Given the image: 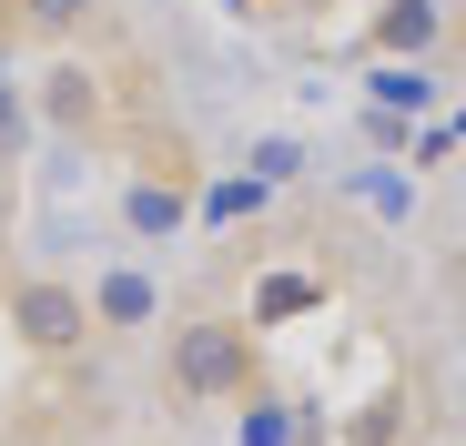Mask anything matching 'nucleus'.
<instances>
[{"mask_svg":"<svg viewBox=\"0 0 466 446\" xmlns=\"http://www.w3.org/2000/svg\"><path fill=\"white\" fill-rule=\"evenodd\" d=\"M325 426L315 416H294L284 396H244V446H315Z\"/></svg>","mask_w":466,"mask_h":446,"instance_id":"obj_8","label":"nucleus"},{"mask_svg":"<svg viewBox=\"0 0 466 446\" xmlns=\"http://www.w3.org/2000/svg\"><path fill=\"white\" fill-rule=\"evenodd\" d=\"M365 92H375V112H426V102H436V82H426L416 61H375Z\"/></svg>","mask_w":466,"mask_h":446,"instance_id":"obj_11","label":"nucleus"},{"mask_svg":"<svg viewBox=\"0 0 466 446\" xmlns=\"http://www.w3.org/2000/svg\"><path fill=\"white\" fill-rule=\"evenodd\" d=\"M456 51H466V21H456Z\"/></svg>","mask_w":466,"mask_h":446,"instance_id":"obj_15","label":"nucleus"},{"mask_svg":"<svg viewBox=\"0 0 466 446\" xmlns=\"http://www.w3.org/2000/svg\"><path fill=\"white\" fill-rule=\"evenodd\" d=\"M31 122H41V112H31V82H11V71H0V163L31 153Z\"/></svg>","mask_w":466,"mask_h":446,"instance_id":"obj_12","label":"nucleus"},{"mask_svg":"<svg viewBox=\"0 0 466 446\" xmlns=\"http://www.w3.org/2000/svg\"><path fill=\"white\" fill-rule=\"evenodd\" d=\"M11 11H21V41H71L102 21V0H11Z\"/></svg>","mask_w":466,"mask_h":446,"instance_id":"obj_10","label":"nucleus"},{"mask_svg":"<svg viewBox=\"0 0 466 446\" xmlns=\"http://www.w3.org/2000/svg\"><path fill=\"white\" fill-rule=\"evenodd\" d=\"M163 386H173L183 406H244V396H254V325H244V315H193V325H173Z\"/></svg>","mask_w":466,"mask_h":446,"instance_id":"obj_1","label":"nucleus"},{"mask_svg":"<svg viewBox=\"0 0 466 446\" xmlns=\"http://www.w3.org/2000/svg\"><path fill=\"white\" fill-rule=\"evenodd\" d=\"M396 436H406V396H375V416H355L345 446H396Z\"/></svg>","mask_w":466,"mask_h":446,"instance_id":"obj_13","label":"nucleus"},{"mask_svg":"<svg viewBox=\"0 0 466 446\" xmlns=\"http://www.w3.org/2000/svg\"><path fill=\"white\" fill-rule=\"evenodd\" d=\"M31 112H41L51 132H102V112H112V102H102V71H92V61H51L41 82H31Z\"/></svg>","mask_w":466,"mask_h":446,"instance_id":"obj_3","label":"nucleus"},{"mask_svg":"<svg viewBox=\"0 0 466 446\" xmlns=\"http://www.w3.org/2000/svg\"><path fill=\"white\" fill-rule=\"evenodd\" d=\"M244 173H264V183H294V173H304V153H294V142H254V153H244Z\"/></svg>","mask_w":466,"mask_h":446,"instance_id":"obj_14","label":"nucleus"},{"mask_svg":"<svg viewBox=\"0 0 466 446\" xmlns=\"http://www.w3.org/2000/svg\"><path fill=\"white\" fill-rule=\"evenodd\" d=\"M0 315H11V335L31 355H71L92 335V294L61 284V274H11V294H0Z\"/></svg>","mask_w":466,"mask_h":446,"instance_id":"obj_2","label":"nucleus"},{"mask_svg":"<svg viewBox=\"0 0 466 446\" xmlns=\"http://www.w3.org/2000/svg\"><path fill=\"white\" fill-rule=\"evenodd\" d=\"M436 41H446V0H385L375 31H365L375 61H416V51H436Z\"/></svg>","mask_w":466,"mask_h":446,"instance_id":"obj_6","label":"nucleus"},{"mask_svg":"<svg viewBox=\"0 0 466 446\" xmlns=\"http://www.w3.org/2000/svg\"><path fill=\"white\" fill-rule=\"evenodd\" d=\"M183 213H193V183H173V173H132V183H122V234H132V244L183 234Z\"/></svg>","mask_w":466,"mask_h":446,"instance_id":"obj_5","label":"nucleus"},{"mask_svg":"<svg viewBox=\"0 0 466 446\" xmlns=\"http://www.w3.org/2000/svg\"><path fill=\"white\" fill-rule=\"evenodd\" d=\"M315 305H325V274H264L254 305H244V325H294V315H315Z\"/></svg>","mask_w":466,"mask_h":446,"instance_id":"obj_7","label":"nucleus"},{"mask_svg":"<svg viewBox=\"0 0 466 446\" xmlns=\"http://www.w3.org/2000/svg\"><path fill=\"white\" fill-rule=\"evenodd\" d=\"M264 203H274L264 173H223V183H203V223H213V234H223V223H254Z\"/></svg>","mask_w":466,"mask_h":446,"instance_id":"obj_9","label":"nucleus"},{"mask_svg":"<svg viewBox=\"0 0 466 446\" xmlns=\"http://www.w3.org/2000/svg\"><path fill=\"white\" fill-rule=\"evenodd\" d=\"M152 325H163V284H152L142 264L92 274V335H152Z\"/></svg>","mask_w":466,"mask_h":446,"instance_id":"obj_4","label":"nucleus"}]
</instances>
